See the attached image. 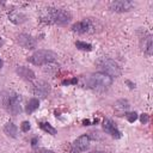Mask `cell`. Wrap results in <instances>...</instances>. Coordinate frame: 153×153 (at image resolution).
I'll return each instance as SVG.
<instances>
[{
  "label": "cell",
  "mask_w": 153,
  "mask_h": 153,
  "mask_svg": "<svg viewBox=\"0 0 153 153\" xmlns=\"http://www.w3.org/2000/svg\"><path fill=\"white\" fill-rule=\"evenodd\" d=\"M82 124H84V126H88V124H90V120H84V121H82Z\"/></svg>",
  "instance_id": "obj_26"
},
{
  "label": "cell",
  "mask_w": 153,
  "mask_h": 153,
  "mask_svg": "<svg viewBox=\"0 0 153 153\" xmlns=\"http://www.w3.org/2000/svg\"><path fill=\"white\" fill-rule=\"evenodd\" d=\"M96 66L102 71V73H105V74L109 75L110 78H117V76H120L121 73H122L120 65H118L115 60H112V59H110V57L103 56V57L98 59V60L96 61Z\"/></svg>",
  "instance_id": "obj_4"
},
{
  "label": "cell",
  "mask_w": 153,
  "mask_h": 153,
  "mask_svg": "<svg viewBox=\"0 0 153 153\" xmlns=\"http://www.w3.org/2000/svg\"><path fill=\"white\" fill-rule=\"evenodd\" d=\"M100 27V24L94 18H84L82 20L76 22L72 25V31L78 33H93L97 29Z\"/></svg>",
  "instance_id": "obj_6"
},
{
  "label": "cell",
  "mask_w": 153,
  "mask_h": 153,
  "mask_svg": "<svg viewBox=\"0 0 153 153\" xmlns=\"http://www.w3.org/2000/svg\"><path fill=\"white\" fill-rule=\"evenodd\" d=\"M90 141L91 137L88 135H81L79 136L73 143H72V153H81L84 151H86L90 146Z\"/></svg>",
  "instance_id": "obj_7"
},
{
  "label": "cell",
  "mask_w": 153,
  "mask_h": 153,
  "mask_svg": "<svg viewBox=\"0 0 153 153\" xmlns=\"http://www.w3.org/2000/svg\"><path fill=\"white\" fill-rule=\"evenodd\" d=\"M37 143H38V137H33V139L31 140V146H32V147H35Z\"/></svg>",
  "instance_id": "obj_24"
},
{
  "label": "cell",
  "mask_w": 153,
  "mask_h": 153,
  "mask_svg": "<svg viewBox=\"0 0 153 153\" xmlns=\"http://www.w3.org/2000/svg\"><path fill=\"white\" fill-rule=\"evenodd\" d=\"M38 106H39V100L37 99V98H31L29 102H27V104H26V108H25V111H26V114H32V112H35L37 109H38Z\"/></svg>",
  "instance_id": "obj_16"
},
{
  "label": "cell",
  "mask_w": 153,
  "mask_h": 153,
  "mask_svg": "<svg viewBox=\"0 0 153 153\" xmlns=\"http://www.w3.org/2000/svg\"><path fill=\"white\" fill-rule=\"evenodd\" d=\"M2 44H4V41H2V38H1V37H0V47H1V45H2Z\"/></svg>",
  "instance_id": "obj_28"
},
{
  "label": "cell",
  "mask_w": 153,
  "mask_h": 153,
  "mask_svg": "<svg viewBox=\"0 0 153 153\" xmlns=\"http://www.w3.org/2000/svg\"><path fill=\"white\" fill-rule=\"evenodd\" d=\"M30 128H31V126H30V123H29L27 121L22 122V124H20V129H22V131L26 133V131H29V130H30Z\"/></svg>",
  "instance_id": "obj_21"
},
{
  "label": "cell",
  "mask_w": 153,
  "mask_h": 153,
  "mask_svg": "<svg viewBox=\"0 0 153 153\" xmlns=\"http://www.w3.org/2000/svg\"><path fill=\"white\" fill-rule=\"evenodd\" d=\"M38 126H39V128L42 130H44L45 133H48L50 135H56L57 134V130L50 123H48V122H38Z\"/></svg>",
  "instance_id": "obj_17"
},
{
  "label": "cell",
  "mask_w": 153,
  "mask_h": 153,
  "mask_svg": "<svg viewBox=\"0 0 153 153\" xmlns=\"http://www.w3.org/2000/svg\"><path fill=\"white\" fill-rule=\"evenodd\" d=\"M134 2L133 1H129V0H117V1H112L110 4V10L114 11V12H118V13H122V12H128L130 10L134 8Z\"/></svg>",
  "instance_id": "obj_9"
},
{
  "label": "cell",
  "mask_w": 153,
  "mask_h": 153,
  "mask_svg": "<svg viewBox=\"0 0 153 153\" xmlns=\"http://www.w3.org/2000/svg\"><path fill=\"white\" fill-rule=\"evenodd\" d=\"M4 131L7 136L10 137H17V134H18V128L17 126L13 123V122H7L4 127Z\"/></svg>",
  "instance_id": "obj_15"
},
{
  "label": "cell",
  "mask_w": 153,
  "mask_h": 153,
  "mask_svg": "<svg viewBox=\"0 0 153 153\" xmlns=\"http://www.w3.org/2000/svg\"><path fill=\"white\" fill-rule=\"evenodd\" d=\"M17 43L24 49H35L37 47V39L27 33H20L17 36Z\"/></svg>",
  "instance_id": "obj_8"
},
{
  "label": "cell",
  "mask_w": 153,
  "mask_h": 153,
  "mask_svg": "<svg viewBox=\"0 0 153 153\" xmlns=\"http://www.w3.org/2000/svg\"><path fill=\"white\" fill-rule=\"evenodd\" d=\"M126 84H127V85H129V88H134V87H135V84H133L130 80H127V81H126Z\"/></svg>",
  "instance_id": "obj_25"
},
{
  "label": "cell",
  "mask_w": 153,
  "mask_h": 153,
  "mask_svg": "<svg viewBox=\"0 0 153 153\" xmlns=\"http://www.w3.org/2000/svg\"><path fill=\"white\" fill-rule=\"evenodd\" d=\"M140 121H141V123H147L148 121H149V116H148V114H141L140 115Z\"/></svg>",
  "instance_id": "obj_22"
},
{
  "label": "cell",
  "mask_w": 153,
  "mask_h": 153,
  "mask_svg": "<svg viewBox=\"0 0 153 153\" xmlns=\"http://www.w3.org/2000/svg\"><path fill=\"white\" fill-rule=\"evenodd\" d=\"M112 84V78L106 75L105 73L98 72L93 73L87 76L86 79V86L96 92H104L106 91Z\"/></svg>",
  "instance_id": "obj_3"
},
{
  "label": "cell",
  "mask_w": 153,
  "mask_h": 153,
  "mask_svg": "<svg viewBox=\"0 0 153 153\" xmlns=\"http://www.w3.org/2000/svg\"><path fill=\"white\" fill-rule=\"evenodd\" d=\"M115 108H116V109H122V110H127V109L129 108V103H128L127 100H124V99H121V100L116 102V104H115Z\"/></svg>",
  "instance_id": "obj_19"
},
{
  "label": "cell",
  "mask_w": 153,
  "mask_h": 153,
  "mask_svg": "<svg viewBox=\"0 0 153 153\" xmlns=\"http://www.w3.org/2000/svg\"><path fill=\"white\" fill-rule=\"evenodd\" d=\"M16 72H17V74H18L22 79H24V80H26V81H32V80L36 78L35 72H33L32 69H30L29 67H25V66H18V67L16 68Z\"/></svg>",
  "instance_id": "obj_12"
},
{
  "label": "cell",
  "mask_w": 153,
  "mask_h": 153,
  "mask_svg": "<svg viewBox=\"0 0 153 153\" xmlns=\"http://www.w3.org/2000/svg\"><path fill=\"white\" fill-rule=\"evenodd\" d=\"M57 60V55L51 51V50H47V49H39L37 51H35L29 59L27 61L32 65L36 66H43V65H48V63H53Z\"/></svg>",
  "instance_id": "obj_5"
},
{
  "label": "cell",
  "mask_w": 153,
  "mask_h": 153,
  "mask_svg": "<svg viewBox=\"0 0 153 153\" xmlns=\"http://www.w3.org/2000/svg\"><path fill=\"white\" fill-rule=\"evenodd\" d=\"M76 82H78L76 78H73V79H69V80H63L62 81V85H74Z\"/></svg>",
  "instance_id": "obj_23"
},
{
  "label": "cell",
  "mask_w": 153,
  "mask_h": 153,
  "mask_svg": "<svg viewBox=\"0 0 153 153\" xmlns=\"http://www.w3.org/2000/svg\"><path fill=\"white\" fill-rule=\"evenodd\" d=\"M22 97L14 91H5L0 93V104L11 115H18L22 111Z\"/></svg>",
  "instance_id": "obj_2"
},
{
  "label": "cell",
  "mask_w": 153,
  "mask_h": 153,
  "mask_svg": "<svg viewBox=\"0 0 153 153\" xmlns=\"http://www.w3.org/2000/svg\"><path fill=\"white\" fill-rule=\"evenodd\" d=\"M103 129H104V131L106 134H109L114 139H121V136H122V133L120 131L117 126L111 120H109V118L103 121Z\"/></svg>",
  "instance_id": "obj_11"
},
{
  "label": "cell",
  "mask_w": 153,
  "mask_h": 153,
  "mask_svg": "<svg viewBox=\"0 0 153 153\" xmlns=\"http://www.w3.org/2000/svg\"><path fill=\"white\" fill-rule=\"evenodd\" d=\"M32 93L41 98H45L50 93V85L47 81L39 80L32 85Z\"/></svg>",
  "instance_id": "obj_10"
},
{
  "label": "cell",
  "mask_w": 153,
  "mask_h": 153,
  "mask_svg": "<svg viewBox=\"0 0 153 153\" xmlns=\"http://www.w3.org/2000/svg\"><path fill=\"white\" fill-rule=\"evenodd\" d=\"M39 19L45 23V24H51V25H59V26H63L67 25L71 19H72V14L69 11L65 10V8H57V7H48L44 8L41 14H39Z\"/></svg>",
  "instance_id": "obj_1"
},
{
  "label": "cell",
  "mask_w": 153,
  "mask_h": 153,
  "mask_svg": "<svg viewBox=\"0 0 153 153\" xmlns=\"http://www.w3.org/2000/svg\"><path fill=\"white\" fill-rule=\"evenodd\" d=\"M92 153H105V152H102V151H96V152H92Z\"/></svg>",
  "instance_id": "obj_29"
},
{
  "label": "cell",
  "mask_w": 153,
  "mask_h": 153,
  "mask_svg": "<svg viewBox=\"0 0 153 153\" xmlns=\"http://www.w3.org/2000/svg\"><path fill=\"white\" fill-rule=\"evenodd\" d=\"M124 116H126V118L128 120V122H130V123H133L134 121L137 120V114H136L135 111H134V112H126Z\"/></svg>",
  "instance_id": "obj_20"
},
{
  "label": "cell",
  "mask_w": 153,
  "mask_h": 153,
  "mask_svg": "<svg viewBox=\"0 0 153 153\" xmlns=\"http://www.w3.org/2000/svg\"><path fill=\"white\" fill-rule=\"evenodd\" d=\"M141 47H142L143 53L147 56L152 55V53H153V42H152V35L151 33H147L143 37V39L141 41Z\"/></svg>",
  "instance_id": "obj_13"
},
{
  "label": "cell",
  "mask_w": 153,
  "mask_h": 153,
  "mask_svg": "<svg viewBox=\"0 0 153 153\" xmlns=\"http://www.w3.org/2000/svg\"><path fill=\"white\" fill-rule=\"evenodd\" d=\"M75 47L79 50H84V51H91L92 50V44L86 43V42H82V41H76L75 42Z\"/></svg>",
  "instance_id": "obj_18"
},
{
  "label": "cell",
  "mask_w": 153,
  "mask_h": 153,
  "mask_svg": "<svg viewBox=\"0 0 153 153\" xmlns=\"http://www.w3.org/2000/svg\"><path fill=\"white\" fill-rule=\"evenodd\" d=\"M8 19L13 24H23L24 22H26V16L23 12H20V11L13 10V11H11L8 13Z\"/></svg>",
  "instance_id": "obj_14"
},
{
  "label": "cell",
  "mask_w": 153,
  "mask_h": 153,
  "mask_svg": "<svg viewBox=\"0 0 153 153\" xmlns=\"http://www.w3.org/2000/svg\"><path fill=\"white\" fill-rule=\"evenodd\" d=\"M2 66H4V62H2V60H1V57H0V68H2Z\"/></svg>",
  "instance_id": "obj_27"
}]
</instances>
